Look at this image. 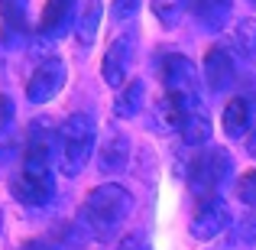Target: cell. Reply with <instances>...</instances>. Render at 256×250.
<instances>
[{
  "mask_svg": "<svg viewBox=\"0 0 256 250\" xmlns=\"http://www.w3.org/2000/svg\"><path fill=\"white\" fill-rule=\"evenodd\" d=\"M227 175H230V153L220 146H204L188 166V185L201 201L218 198V188L224 185Z\"/></svg>",
  "mask_w": 256,
  "mask_h": 250,
  "instance_id": "3957f363",
  "label": "cell"
},
{
  "mask_svg": "<svg viewBox=\"0 0 256 250\" xmlns=\"http://www.w3.org/2000/svg\"><path fill=\"white\" fill-rule=\"evenodd\" d=\"M65 78H68V69L58 56H49L32 69L30 82H26V98L30 104H49L58 91L65 88Z\"/></svg>",
  "mask_w": 256,
  "mask_h": 250,
  "instance_id": "5b68a950",
  "label": "cell"
},
{
  "mask_svg": "<svg viewBox=\"0 0 256 250\" xmlns=\"http://www.w3.org/2000/svg\"><path fill=\"white\" fill-rule=\"evenodd\" d=\"M185 7H188V0H152V13H156V20L166 30L178 26V20L185 17Z\"/></svg>",
  "mask_w": 256,
  "mask_h": 250,
  "instance_id": "d6986e66",
  "label": "cell"
},
{
  "mask_svg": "<svg viewBox=\"0 0 256 250\" xmlns=\"http://www.w3.org/2000/svg\"><path fill=\"white\" fill-rule=\"evenodd\" d=\"M140 0H114L110 4V20H117V23H124V20H130L133 13H136Z\"/></svg>",
  "mask_w": 256,
  "mask_h": 250,
  "instance_id": "7402d4cb",
  "label": "cell"
},
{
  "mask_svg": "<svg viewBox=\"0 0 256 250\" xmlns=\"http://www.w3.org/2000/svg\"><path fill=\"white\" fill-rule=\"evenodd\" d=\"M133 33H120L104 52V62H100V78L107 82V88H124L126 85V72H130L133 62Z\"/></svg>",
  "mask_w": 256,
  "mask_h": 250,
  "instance_id": "52a82bcc",
  "label": "cell"
},
{
  "mask_svg": "<svg viewBox=\"0 0 256 250\" xmlns=\"http://www.w3.org/2000/svg\"><path fill=\"white\" fill-rule=\"evenodd\" d=\"M178 133H182V140H185V146H208L211 143V120H208L198 107V111L185 120V127H182Z\"/></svg>",
  "mask_w": 256,
  "mask_h": 250,
  "instance_id": "e0dca14e",
  "label": "cell"
},
{
  "mask_svg": "<svg viewBox=\"0 0 256 250\" xmlns=\"http://www.w3.org/2000/svg\"><path fill=\"white\" fill-rule=\"evenodd\" d=\"M230 0H194V20L204 33H220L230 20Z\"/></svg>",
  "mask_w": 256,
  "mask_h": 250,
  "instance_id": "7c38bea8",
  "label": "cell"
},
{
  "mask_svg": "<svg viewBox=\"0 0 256 250\" xmlns=\"http://www.w3.org/2000/svg\"><path fill=\"white\" fill-rule=\"evenodd\" d=\"M230 46L234 52H237V59H253L256 56V20L246 17L237 23V30H234L230 36Z\"/></svg>",
  "mask_w": 256,
  "mask_h": 250,
  "instance_id": "ac0fdd59",
  "label": "cell"
},
{
  "mask_svg": "<svg viewBox=\"0 0 256 250\" xmlns=\"http://www.w3.org/2000/svg\"><path fill=\"white\" fill-rule=\"evenodd\" d=\"M130 211H133V195L117 182H107V185H98L88 192L78 218L98 240H110Z\"/></svg>",
  "mask_w": 256,
  "mask_h": 250,
  "instance_id": "6da1fadb",
  "label": "cell"
},
{
  "mask_svg": "<svg viewBox=\"0 0 256 250\" xmlns=\"http://www.w3.org/2000/svg\"><path fill=\"white\" fill-rule=\"evenodd\" d=\"M204 82L211 88V94H224L237 82V65H234V56L224 46H211L204 52Z\"/></svg>",
  "mask_w": 256,
  "mask_h": 250,
  "instance_id": "ba28073f",
  "label": "cell"
},
{
  "mask_svg": "<svg viewBox=\"0 0 256 250\" xmlns=\"http://www.w3.org/2000/svg\"><path fill=\"white\" fill-rule=\"evenodd\" d=\"M230 227V208L224 198H204L198 201L192 214V237L198 240H214L218 234H224Z\"/></svg>",
  "mask_w": 256,
  "mask_h": 250,
  "instance_id": "8992f818",
  "label": "cell"
},
{
  "mask_svg": "<svg viewBox=\"0 0 256 250\" xmlns=\"http://www.w3.org/2000/svg\"><path fill=\"white\" fill-rule=\"evenodd\" d=\"M117 250H150V244H146V237H140V234H126L117 244Z\"/></svg>",
  "mask_w": 256,
  "mask_h": 250,
  "instance_id": "603a6c76",
  "label": "cell"
},
{
  "mask_svg": "<svg viewBox=\"0 0 256 250\" xmlns=\"http://www.w3.org/2000/svg\"><path fill=\"white\" fill-rule=\"evenodd\" d=\"M130 163V140L124 133H110V140H104L98 153V169L104 175H120Z\"/></svg>",
  "mask_w": 256,
  "mask_h": 250,
  "instance_id": "8fae6325",
  "label": "cell"
},
{
  "mask_svg": "<svg viewBox=\"0 0 256 250\" xmlns=\"http://www.w3.org/2000/svg\"><path fill=\"white\" fill-rule=\"evenodd\" d=\"M143 101H146V85L140 82V78H133L130 85L120 88L117 101H114V114H120V117H136V114L143 111Z\"/></svg>",
  "mask_w": 256,
  "mask_h": 250,
  "instance_id": "9a60e30c",
  "label": "cell"
},
{
  "mask_svg": "<svg viewBox=\"0 0 256 250\" xmlns=\"http://www.w3.org/2000/svg\"><path fill=\"white\" fill-rule=\"evenodd\" d=\"M94 140H98V124H94L91 114L78 111L58 127V137H56V156H58V169L62 175H78L88 166L94 153Z\"/></svg>",
  "mask_w": 256,
  "mask_h": 250,
  "instance_id": "7a4b0ae2",
  "label": "cell"
},
{
  "mask_svg": "<svg viewBox=\"0 0 256 250\" xmlns=\"http://www.w3.org/2000/svg\"><path fill=\"white\" fill-rule=\"evenodd\" d=\"M0 234H4V214H0Z\"/></svg>",
  "mask_w": 256,
  "mask_h": 250,
  "instance_id": "4316f807",
  "label": "cell"
},
{
  "mask_svg": "<svg viewBox=\"0 0 256 250\" xmlns=\"http://www.w3.org/2000/svg\"><path fill=\"white\" fill-rule=\"evenodd\" d=\"M194 111H198V104H185V101L166 94V98L159 101V107H156V124L162 127V130H182L185 120L192 117Z\"/></svg>",
  "mask_w": 256,
  "mask_h": 250,
  "instance_id": "4fadbf2b",
  "label": "cell"
},
{
  "mask_svg": "<svg viewBox=\"0 0 256 250\" xmlns=\"http://www.w3.org/2000/svg\"><path fill=\"white\" fill-rule=\"evenodd\" d=\"M250 4H253V7H256V0H250Z\"/></svg>",
  "mask_w": 256,
  "mask_h": 250,
  "instance_id": "83f0119b",
  "label": "cell"
},
{
  "mask_svg": "<svg viewBox=\"0 0 256 250\" xmlns=\"http://www.w3.org/2000/svg\"><path fill=\"white\" fill-rule=\"evenodd\" d=\"M20 250H49V247H46L42 240H30V244H26V247H20Z\"/></svg>",
  "mask_w": 256,
  "mask_h": 250,
  "instance_id": "d4e9b609",
  "label": "cell"
},
{
  "mask_svg": "<svg viewBox=\"0 0 256 250\" xmlns=\"http://www.w3.org/2000/svg\"><path fill=\"white\" fill-rule=\"evenodd\" d=\"M234 240H240V244H256V208H250V211L237 221V227H234Z\"/></svg>",
  "mask_w": 256,
  "mask_h": 250,
  "instance_id": "ffe728a7",
  "label": "cell"
},
{
  "mask_svg": "<svg viewBox=\"0 0 256 250\" xmlns=\"http://www.w3.org/2000/svg\"><path fill=\"white\" fill-rule=\"evenodd\" d=\"M250 101L246 98H234L230 104L224 107V133L227 137H244L250 130Z\"/></svg>",
  "mask_w": 256,
  "mask_h": 250,
  "instance_id": "2e32d148",
  "label": "cell"
},
{
  "mask_svg": "<svg viewBox=\"0 0 256 250\" xmlns=\"http://www.w3.org/2000/svg\"><path fill=\"white\" fill-rule=\"evenodd\" d=\"M104 20V0H84V10L78 13V23H75V39L82 49L98 39V26Z\"/></svg>",
  "mask_w": 256,
  "mask_h": 250,
  "instance_id": "5bb4252c",
  "label": "cell"
},
{
  "mask_svg": "<svg viewBox=\"0 0 256 250\" xmlns=\"http://www.w3.org/2000/svg\"><path fill=\"white\" fill-rule=\"evenodd\" d=\"M250 156H256V133H253V140H250Z\"/></svg>",
  "mask_w": 256,
  "mask_h": 250,
  "instance_id": "484cf974",
  "label": "cell"
},
{
  "mask_svg": "<svg viewBox=\"0 0 256 250\" xmlns=\"http://www.w3.org/2000/svg\"><path fill=\"white\" fill-rule=\"evenodd\" d=\"M0 20H4V43L23 46L30 36V0H0Z\"/></svg>",
  "mask_w": 256,
  "mask_h": 250,
  "instance_id": "30bf717a",
  "label": "cell"
},
{
  "mask_svg": "<svg viewBox=\"0 0 256 250\" xmlns=\"http://www.w3.org/2000/svg\"><path fill=\"white\" fill-rule=\"evenodd\" d=\"M237 198L244 201V205L256 208V169H250V172H244L237 179Z\"/></svg>",
  "mask_w": 256,
  "mask_h": 250,
  "instance_id": "44dd1931",
  "label": "cell"
},
{
  "mask_svg": "<svg viewBox=\"0 0 256 250\" xmlns=\"http://www.w3.org/2000/svg\"><path fill=\"white\" fill-rule=\"evenodd\" d=\"M10 117H13V101L0 94V124H10Z\"/></svg>",
  "mask_w": 256,
  "mask_h": 250,
  "instance_id": "cb8c5ba5",
  "label": "cell"
},
{
  "mask_svg": "<svg viewBox=\"0 0 256 250\" xmlns=\"http://www.w3.org/2000/svg\"><path fill=\"white\" fill-rule=\"evenodd\" d=\"M75 13H78V0H46V10L39 17L36 33L42 39H58L72 26Z\"/></svg>",
  "mask_w": 256,
  "mask_h": 250,
  "instance_id": "9c48e42d",
  "label": "cell"
},
{
  "mask_svg": "<svg viewBox=\"0 0 256 250\" xmlns=\"http://www.w3.org/2000/svg\"><path fill=\"white\" fill-rule=\"evenodd\" d=\"M162 88L169 98L185 104H198V69L188 56H166L162 59Z\"/></svg>",
  "mask_w": 256,
  "mask_h": 250,
  "instance_id": "277c9868",
  "label": "cell"
}]
</instances>
